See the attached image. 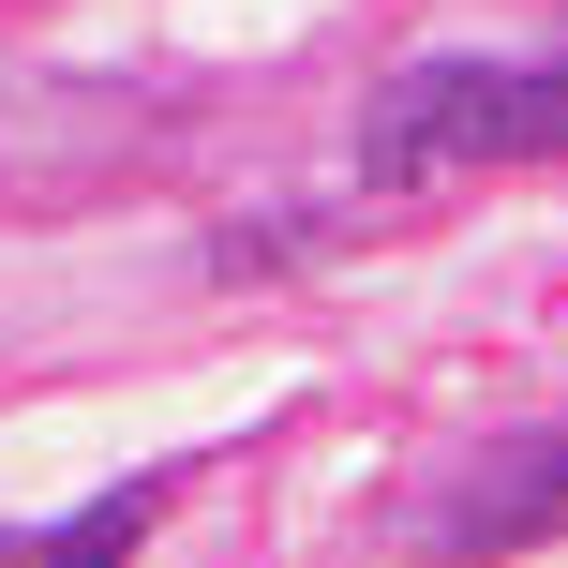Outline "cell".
Returning a JSON list of instances; mask_svg holds the SVG:
<instances>
[{
    "mask_svg": "<svg viewBox=\"0 0 568 568\" xmlns=\"http://www.w3.org/2000/svg\"><path fill=\"white\" fill-rule=\"evenodd\" d=\"M554 135H568L554 60H404L359 120V165L389 195H434V180H479V165H539Z\"/></svg>",
    "mask_w": 568,
    "mask_h": 568,
    "instance_id": "obj_1",
    "label": "cell"
},
{
    "mask_svg": "<svg viewBox=\"0 0 568 568\" xmlns=\"http://www.w3.org/2000/svg\"><path fill=\"white\" fill-rule=\"evenodd\" d=\"M449 539H554V449H524V464H494V479H464Z\"/></svg>",
    "mask_w": 568,
    "mask_h": 568,
    "instance_id": "obj_2",
    "label": "cell"
},
{
    "mask_svg": "<svg viewBox=\"0 0 568 568\" xmlns=\"http://www.w3.org/2000/svg\"><path fill=\"white\" fill-rule=\"evenodd\" d=\"M165 494H180V479H120V494H90V509L60 524V539H75V554H90V539H135V524L165 509Z\"/></svg>",
    "mask_w": 568,
    "mask_h": 568,
    "instance_id": "obj_3",
    "label": "cell"
}]
</instances>
